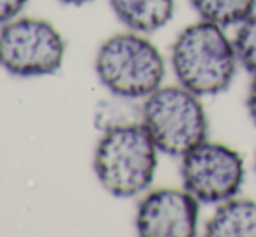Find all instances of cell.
<instances>
[{"label": "cell", "instance_id": "obj_16", "mask_svg": "<svg viewBox=\"0 0 256 237\" xmlns=\"http://www.w3.org/2000/svg\"><path fill=\"white\" fill-rule=\"evenodd\" d=\"M254 168H256V159H254Z\"/></svg>", "mask_w": 256, "mask_h": 237}, {"label": "cell", "instance_id": "obj_15", "mask_svg": "<svg viewBox=\"0 0 256 237\" xmlns=\"http://www.w3.org/2000/svg\"><path fill=\"white\" fill-rule=\"evenodd\" d=\"M63 4H68V6H84V4L91 2V0H60Z\"/></svg>", "mask_w": 256, "mask_h": 237}, {"label": "cell", "instance_id": "obj_7", "mask_svg": "<svg viewBox=\"0 0 256 237\" xmlns=\"http://www.w3.org/2000/svg\"><path fill=\"white\" fill-rule=\"evenodd\" d=\"M199 200L185 188H158L140 202L136 230L143 237H192L197 232Z\"/></svg>", "mask_w": 256, "mask_h": 237}, {"label": "cell", "instance_id": "obj_4", "mask_svg": "<svg viewBox=\"0 0 256 237\" xmlns=\"http://www.w3.org/2000/svg\"><path fill=\"white\" fill-rule=\"evenodd\" d=\"M199 98L183 86L158 88L146 96L142 124L157 150L172 157H183L194 146L206 142L208 117Z\"/></svg>", "mask_w": 256, "mask_h": 237}, {"label": "cell", "instance_id": "obj_14", "mask_svg": "<svg viewBox=\"0 0 256 237\" xmlns=\"http://www.w3.org/2000/svg\"><path fill=\"white\" fill-rule=\"evenodd\" d=\"M246 105H248V112H250L251 118L256 122V75H254L253 82H251V86H250V92H248Z\"/></svg>", "mask_w": 256, "mask_h": 237}, {"label": "cell", "instance_id": "obj_2", "mask_svg": "<svg viewBox=\"0 0 256 237\" xmlns=\"http://www.w3.org/2000/svg\"><path fill=\"white\" fill-rule=\"evenodd\" d=\"M157 146L142 122L103 132L94 152V173L106 192L134 197L154 182Z\"/></svg>", "mask_w": 256, "mask_h": 237}, {"label": "cell", "instance_id": "obj_5", "mask_svg": "<svg viewBox=\"0 0 256 237\" xmlns=\"http://www.w3.org/2000/svg\"><path fill=\"white\" fill-rule=\"evenodd\" d=\"M64 58V40L51 23L35 18L9 21L0 32V64L18 77L51 75Z\"/></svg>", "mask_w": 256, "mask_h": 237}, {"label": "cell", "instance_id": "obj_6", "mask_svg": "<svg viewBox=\"0 0 256 237\" xmlns=\"http://www.w3.org/2000/svg\"><path fill=\"white\" fill-rule=\"evenodd\" d=\"M244 160L222 143L202 142L182 157V180L199 202L220 204L239 194L244 183Z\"/></svg>", "mask_w": 256, "mask_h": 237}, {"label": "cell", "instance_id": "obj_8", "mask_svg": "<svg viewBox=\"0 0 256 237\" xmlns=\"http://www.w3.org/2000/svg\"><path fill=\"white\" fill-rule=\"evenodd\" d=\"M209 237H256V202L228 199L220 202L206 225Z\"/></svg>", "mask_w": 256, "mask_h": 237}, {"label": "cell", "instance_id": "obj_9", "mask_svg": "<svg viewBox=\"0 0 256 237\" xmlns=\"http://www.w3.org/2000/svg\"><path fill=\"white\" fill-rule=\"evenodd\" d=\"M110 6L126 26L140 34L162 28L174 12V0H110Z\"/></svg>", "mask_w": 256, "mask_h": 237}, {"label": "cell", "instance_id": "obj_11", "mask_svg": "<svg viewBox=\"0 0 256 237\" xmlns=\"http://www.w3.org/2000/svg\"><path fill=\"white\" fill-rule=\"evenodd\" d=\"M134 100L115 96L114 100H104L98 105L94 112V126L100 131H108V129L118 128V126L138 124L142 122L143 105L138 106L132 103Z\"/></svg>", "mask_w": 256, "mask_h": 237}, {"label": "cell", "instance_id": "obj_12", "mask_svg": "<svg viewBox=\"0 0 256 237\" xmlns=\"http://www.w3.org/2000/svg\"><path fill=\"white\" fill-rule=\"evenodd\" d=\"M234 46L239 63L250 74L256 75V10L240 23Z\"/></svg>", "mask_w": 256, "mask_h": 237}, {"label": "cell", "instance_id": "obj_10", "mask_svg": "<svg viewBox=\"0 0 256 237\" xmlns=\"http://www.w3.org/2000/svg\"><path fill=\"white\" fill-rule=\"evenodd\" d=\"M190 4L204 21L223 28L240 24L256 7V0H190Z\"/></svg>", "mask_w": 256, "mask_h": 237}, {"label": "cell", "instance_id": "obj_13", "mask_svg": "<svg viewBox=\"0 0 256 237\" xmlns=\"http://www.w3.org/2000/svg\"><path fill=\"white\" fill-rule=\"evenodd\" d=\"M28 0H0V23H9L26 6Z\"/></svg>", "mask_w": 256, "mask_h": 237}, {"label": "cell", "instance_id": "obj_1", "mask_svg": "<svg viewBox=\"0 0 256 237\" xmlns=\"http://www.w3.org/2000/svg\"><path fill=\"white\" fill-rule=\"evenodd\" d=\"M236 46L211 21L186 26L172 44L171 64L180 86L197 96L226 91L237 70Z\"/></svg>", "mask_w": 256, "mask_h": 237}, {"label": "cell", "instance_id": "obj_3", "mask_svg": "<svg viewBox=\"0 0 256 237\" xmlns=\"http://www.w3.org/2000/svg\"><path fill=\"white\" fill-rule=\"evenodd\" d=\"M96 74L114 96L140 100L160 88L166 64L158 49L136 34L104 40L96 54Z\"/></svg>", "mask_w": 256, "mask_h": 237}]
</instances>
